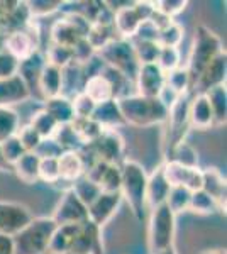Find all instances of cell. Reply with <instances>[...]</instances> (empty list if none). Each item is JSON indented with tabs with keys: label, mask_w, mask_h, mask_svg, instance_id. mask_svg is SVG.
<instances>
[{
	"label": "cell",
	"mask_w": 227,
	"mask_h": 254,
	"mask_svg": "<svg viewBox=\"0 0 227 254\" xmlns=\"http://www.w3.org/2000/svg\"><path fill=\"white\" fill-rule=\"evenodd\" d=\"M126 124L136 127H150L164 124L168 119V109L159 98H148L143 95H127L117 100Z\"/></svg>",
	"instance_id": "cell-1"
},
{
	"label": "cell",
	"mask_w": 227,
	"mask_h": 254,
	"mask_svg": "<svg viewBox=\"0 0 227 254\" xmlns=\"http://www.w3.org/2000/svg\"><path fill=\"white\" fill-rule=\"evenodd\" d=\"M122 183L121 195L126 200L129 208L139 222L146 217V187H148V173L138 161H126L121 165Z\"/></svg>",
	"instance_id": "cell-2"
},
{
	"label": "cell",
	"mask_w": 227,
	"mask_h": 254,
	"mask_svg": "<svg viewBox=\"0 0 227 254\" xmlns=\"http://www.w3.org/2000/svg\"><path fill=\"white\" fill-rule=\"evenodd\" d=\"M224 51L221 38L214 31H210L207 26L200 24L195 29V36H193L192 51H190V58L187 68L190 80H192V90L195 81L199 80L200 73L207 68V64L216 58L217 55Z\"/></svg>",
	"instance_id": "cell-3"
},
{
	"label": "cell",
	"mask_w": 227,
	"mask_h": 254,
	"mask_svg": "<svg viewBox=\"0 0 227 254\" xmlns=\"http://www.w3.org/2000/svg\"><path fill=\"white\" fill-rule=\"evenodd\" d=\"M58 225L51 217H34L26 227L20 229L14 241L15 254H44L48 253L51 237Z\"/></svg>",
	"instance_id": "cell-4"
},
{
	"label": "cell",
	"mask_w": 227,
	"mask_h": 254,
	"mask_svg": "<svg viewBox=\"0 0 227 254\" xmlns=\"http://www.w3.org/2000/svg\"><path fill=\"white\" fill-rule=\"evenodd\" d=\"M176 215L173 214L166 203L151 208L150 225H148V248L151 254H159L164 249L171 248L175 243Z\"/></svg>",
	"instance_id": "cell-5"
},
{
	"label": "cell",
	"mask_w": 227,
	"mask_h": 254,
	"mask_svg": "<svg viewBox=\"0 0 227 254\" xmlns=\"http://www.w3.org/2000/svg\"><path fill=\"white\" fill-rule=\"evenodd\" d=\"M98 58L104 61L105 66L115 69L121 75L126 76L127 80L134 81L138 69L141 64L138 63V58L134 55L133 43L129 39L115 38L110 41L109 44H105L100 51L97 53Z\"/></svg>",
	"instance_id": "cell-6"
},
{
	"label": "cell",
	"mask_w": 227,
	"mask_h": 254,
	"mask_svg": "<svg viewBox=\"0 0 227 254\" xmlns=\"http://www.w3.org/2000/svg\"><path fill=\"white\" fill-rule=\"evenodd\" d=\"M190 93H183L180 95L178 100L171 105V109L168 110V119H166V127L164 130V139H163V149H164V158L170 154V151L176 144H180L181 141H185L188 130H190V121H188V107H190Z\"/></svg>",
	"instance_id": "cell-7"
},
{
	"label": "cell",
	"mask_w": 227,
	"mask_h": 254,
	"mask_svg": "<svg viewBox=\"0 0 227 254\" xmlns=\"http://www.w3.org/2000/svg\"><path fill=\"white\" fill-rule=\"evenodd\" d=\"M86 146L92 149L97 161H104L107 165H119L124 159L126 144L121 134L114 129H105L97 141Z\"/></svg>",
	"instance_id": "cell-8"
},
{
	"label": "cell",
	"mask_w": 227,
	"mask_h": 254,
	"mask_svg": "<svg viewBox=\"0 0 227 254\" xmlns=\"http://www.w3.org/2000/svg\"><path fill=\"white\" fill-rule=\"evenodd\" d=\"M51 219L55 220L56 225H80L88 220V212L83 203L78 200V196L73 193L72 188H67L61 195Z\"/></svg>",
	"instance_id": "cell-9"
},
{
	"label": "cell",
	"mask_w": 227,
	"mask_h": 254,
	"mask_svg": "<svg viewBox=\"0 0 227 254\" xmlns=\"http://www.w3.org/2000/svg\"><path fill=\"white\" fill-rule=\"evenodd\" d=\"M34 219L29 207L17 202H0V234L15 236Z\"/></svg>",
	"instance_id": "cell-10"
},
{
	"label": "cell",
	"mask_w": 227,
	"mask_h": 254,
	"mask_svg": "<svg viewBox=\"0 0 227 254\" xmlns=\"http://www.w3.org/2000/svg\"><path fill=\"white\" fill-rule=\"evenodd\" d=\"M163 176L170 187H185L190 191L202 190V170L200 168H187L175 161H164L161 165Z\"/></svg>",
	"instance_id": "cell-11"
},
{
	"label": "cell",
	"mask_w": 227,
	"mask_h": 254,
	"mask_svg": "<svg viewBox=\"0 0 227 254\" xmlns=\"http://www.w3.org/2000/svg\"><path fill=\"white\" fill-rule=\"evenodd\" d=\"M38 43V34L32 31V26H27L26 29L12 31L9 34H5V38H3V51L12 55L15 60L22 61L29 58L31 55H34L36 51H39Z\"/></svg>",
	"instance_id": "cell-12"
},
{
	"label": "cell",
	"mask_w": 227,
	"mask_h": 254,
	"mask_svg": "<svg viewBox=\"0 0 227 254\" xmlns=\"http://www.w3.org/2000/svg\"><path fill=\"white\" fill-rule=\"evenodd\" d=\"M134 83L136 88H138V95L148 98H158L161 90L166 85V75L161 71L156 63L141 64L138 69Z\"/></svg>",
	"instance_id": "cell-13"
},
{
	"label": "cell",
	"mask_w": 227,
	"mask_h": 254,
	"mask_svg": "<svg viewBox=\"0 0 227 254\" xmlns=\"http://www.w3.org/2000/svg\"><path fill=\"white\" fill-rule=\"evenodd\" d=\"M68 253L75 254H104V241H102V229L86 220L80 225L75 241Z\"/></svg>",
	"instance_id": "cell-14"
},
{
	"label": "cell",
	"mask_w": 227,
	"mask_h": 254,
	"mask_svg": "<svg viewBox=\"0 0 227 254\" xmlns=\"http://www.w3.org/2000/svg\"><path fill=\"white\" fill-rule=\"evenodd\" d=\"M121 202H122L121 191H117V193H105V191H102L92 205L86 208L88 220L102 229L115 215V212L121 207Z\"/></svg>",
	"instance_id": "cell-15"
},
{
	"label": "cell",
	"mask_w": 227,
	"mask_h": 254,
	"mask_svg": "<svg viewBox=\"0 0 227 254\" xmlns=\"http://www.w3.org/2000/svg\"><path fill=\"white\" fill-rule=\"evenodd\" d=\"M46 56L41 51H36L34 55H31L29 58L19 61V69H17V76L24 81V85L27 87L31 97H38L41 100L39 95V78L41 73H43L44 66H46Z\"/></svg>",
	"instance_id": "cell-16"
},
{
	"label": "cell",
	"mask_w": 227,
	"mask_h": 254,
	"mask_svg": "<svg viewBox=\"0 0 227 254\" xmlns=\"http://www.w3.org/2000/svg\"><path fill=\"white\" fill-rule=\"evenodd\" d=\"M226 73H227V55L226 49L217 55L210 63L207 64V68L200 73L199 80L193 85V90L197 93H205L210 88L219 87V85H226Z\"/></svg>",
	"instance_id": "cell-17"
},
{
	"label": "cell",
	"mask_w": 227,
	"mask_h": 254,
	"mask_svg": "<svg viewBox=\"0 0 227 254\" xmlns=\"http://www.w3.org/2000/svg\"><path fill=\"white\" fill-rule=\"evenodd\" d=\"M202 190L212 196L217 202L219 212L226 214V195H227V183L226 178L217 168H207L202 170Z\"/></svg>",
	"instance_id": "cell-18"
},
{
	"label": "cell",
	"mask_w": 227,
	"mask_h": 254,
	"mask_svg": "<svg viewBox=\"0 0 227 254\" xmlns=\"http://www.w3.org/2000/svg\"><path fill=\"white\" fill-rule=\"evenodd\" d=\"M188 121L190 127H193V129L205 130L214 127V114L204 93H195V97L190 98Z\"/></svg>",
	"instance_id": "cell-19"
},
{
	"label": "cell",
	"mask_w": 227,
	"mask_h": 254,
	"mask_svg": "<svg viewBox=\"0 0 227 254\" xmlns=\"http://www.w3.org/2000/svg\"><path fill=\"white\" fill-rule=\"evenodd\" d=\"M31 98L27 87L17 75L7 80H0V107H12Z\"/></svg>",
	"instance_id": "cell-20"
},
{
	"label": "cell",
	"mask_w": 227,
	"mask_h": 254,
	"mask_svg": "<svg viewBox=\"0 0 227 254\" xmlns=\"http://www.w3.org/2000/svg\"><path fill=\"white\" fill-rule=\"evenodd\" d=\"M92 119L97 122L98 126L104 127V129H114L115 130L121 126H127L115 98H112V100H107V102H104V104L95 105Z\"/></svg>",
	"instance_id": "cell-21"
},
{
	"label": "cell",
	"mask_w": 227,
	"mask_h": 254,
	"mask_svg": "<svg viewBox=\"0 0 227 254\" xmlns=\"http://www.w3.org/2000/svg\"><path fill=\"white\" fill-rule=\"evenodd\" d=\"M58 170H60V182L67 183H75L85 175V166L78 151H63L58 158Z\"/></svg>",
	"instance_id": "cell-22"
},
{
	"label": "cell",
	"mask_w": 227,
	"mask_h": 254,
	"mask_svg": "<svg viewBox=\"0 0 227 254\" xmlns=\"http://www.w3.org/2000/svg\"><path fill=\"white\" fill-rule=\"evenodd\" d=\"M61 87H63V69L55 66V64L46 63L39 78V95L41 100L55 98L61 95Z\"/></svg>",
	"instance_id": "cell-23"
},
{
	"label": "cell",
	"mask_w": 227,
	"mask_h": 254,
	"mask_svg": "<svg viewBox=\"0 0 227 254\" xmlns=\"http://www.w3.org/2000/svg\"><path fill=\"white\" fill-rule=\"evenodd\" d=\"M170 185L164 180L161 166L154 170V173L148 176V187H146V205L156 208L166 202V196L170 193Z\"/></svg>",
	"instance_id": "cell-24"
},
{
	"label": "cell",
	"mask_w": 227,
	"mask_h": 254,
	"mask_svg": "<svg viewBox=\"0 0 227 254\" xmlns=\"http://www.w3.org/2000/svg\"><path fill=\"white\" fill-rule=\"evenodd\" d=\"M134 5V3H133ZM126 7V9L119 10L114 14V31L117 32V38L122 39H133L138 32L139 26H141V19L138 17L134 7Z\"/></svg>",
	"instance_id": "cell-25"
},
{
	"label": "cell",
	"mask_w": 227,
	"mask_h": 254,
	"mask_svg": "<svg viewBox=\"0 0 227 254\" xmlns=\"http://www.w3.org/2000/svg\"><path fill=\"white\" fill-rule=\"evenodd\" d=\"M83 93L93 104H104L107 100H112L114 97V88L112 83L107 80L105 75H95L86 78L83 85Z\"/></svg>",
	"instance_id": "cell-26"
},
{
	"label": "cell",
	"mask_w": 227,
	"mask_h": 254,
	"mask_svg": "<svg viewBox=\"0 0 227 254\" xmlns=\"http://www.w3.org/2000/svg\"><path fill=\"white\" fill-rule=\"evenodd\" d=\"M44 112H48L60 126L72 124L75 121V112H73L72 100L63 95H58L55 98H48L44 100Z\"/></svg>",
	"instance_id": "cell-27"
},
{
	"label": "cell",
	"mask_w": 227,
	"mask_h": 254,
	"mask_svg": "<svg viewBox=\"0 0 227 254\" xmlns=\"http://www.w3.org/2000/svg\"><path fill=\"white\" fill-rule=\"evenodd\" d=\"M81 38H85V36L67 17L56 20L51 27V41L53 44H58V46L73 48Z\"/></svg>",
	"instance_id": "cell-28"
},
{
	"label": "cell",
	"mask_w": 227,
	"mask_h": 254,
	"mask_svg": "<svg viewBox=\"0 0 227 254\" xmlns=\"http://www.w3.org/2000/svg\"><path fill=\"white\" fill-rule=\"evenodd\" d=\"M39 163L41 159L34 153H26L17 163H14L12 171L26 185H34L39 182Z\"/></svg>",
	"instance_id": "cell-29"
},
{
	"label": "cell",
	"mask_w": 227,
	"mask_h": 254,
	"mask_svg": "<svg viewBox=\"0 0 227 254\" xmlns=\"http://www.w3.org/2000/svg\"><path fill=\"white\" fill-rule=\"evenodd\" d=\"M207 97L210 109L214 114V127L226 126L227 121V90L226 85H219V87L210 88L209 92L204 93Z\"/></svg>",
	"instance_id": "cell-30"
},
{
	"label": "cell",
	"mask_w": 227,
	"mask_h": 254,
	"mask_svg": "<svg viewBox=\"0 0 227 254\" xmlns=\"http://www.w3.org/2000/svg\"><path fill=\"white\" fill-rule=\"evenodd\" d=\"M81 225V224H80ZM80 225H58L55 234L51 237V243H49V253L53 254H67L72 248L73 241H75V236L80 229Z\"/></svg>",
	"instance_id": "cell-31"
},
{
	"label": "cell",
	"mask_w": 227,
	"mask_h": 254,
	"mask_svg": "<svg viewBox=\"0 0 227 254\" xmlns=\"http://www.w3.org/2000/svg\"><path fill=\"white\" fill-rule=\"evenodd\" d=\"M164 161H175L187 168H199V154L193 149V146L185 139V141H181L180 144L173 147Z\"/></svg>",
	"instance_id": "cell-32"
},
{
	"label": "cell",
	"mask_w": 227,
	"mask_h": 254,
	"mask_svg": "<svg viewBox=\"0 0 227 254\" xmlns=\"http://www.w3.org/2000/svg\"><path fill=\"white\" fill-rule=\"evenodd\" d=\"M70 188H72L73 193L78 196V200H80L86 208L92 205L95 200H97V196L102 193L100 187H98L95 182H92L90 178H86L85 175L81 176V178H78Z\"/></svg>",
	"instance_id": "cell-33"
},
{
	"label": "cell",
	"mask_w": 227,
	"mask_h": 254,
	"mask_svg": "<svg viewBox=\"0 0 227 254\" xmlns=\"http://www.w3.org/2000/svg\"><path fill=\"white\" fill-rule=\"evenodd\" d=\"M72 126L83 146L95 142L98 137H100V134L105 130L104 127L98 126L93 119H75V121L72 122Z\"/></svg>",
	"instance_id": "cell-34"
},
{
	"label": "cell",
	"mask_w": 227,
	"mask_h": 254,
	"mask_svg": "<svg viewBox=\"0 0 227 254\" xmlns=\"http://www.w3.org/2000/svg\"><path fill=\"white\" fill-rule=\"evenodd\" d=\"M20 129V117L12 107H0V142L17 134Z\"/></svg>",
	"instance_id": "cell-35"
},
{
	"label": "cell",
	"mask_w": 227,
	"mask_h": 254,
	"mask_svg": "<svg viewBox=\"0 0 227 254\" xmlns=\"http://www.w3.org/2000/svg\"><path fill=\"white\" fill-rule=\"evenodd\" d=\"M29 126H31L32 129H34L36 132L39 134L41 139L53 137L56 134L58 127H60V124H58L55 119L49 116L48 112H44L43 109H41L39 112H36L34 116H32L31 122H29Z\"/></svg>",
	"instance_id": "cell-36"
},
{
	"label": "cell",
	"mask_w": 227,
	"mask_h": 254,
	"mask_svg": "<svg viewBox=\"0 0 227 254\" xmlns=\"http://www.w3.org/2000/svg\"><path fill=\"white\" fill-rule=\"evenodd\" d=\"M134 48V55L138 58L139 64H151L156 63L159 55L161 46L154 41H138V39H131Z\"/></svg>",
	"instance_id": "cell-37"
},
{
	"label": "cell",
	"mask_w": 227,
	"mask_h": 254,
	"mask_svg": "<svg viewBox=\"0 0 227 254\" xmlns=\"http://www.w3.org/2000/svg\"><path fill=\"white\" fill-rule=\"evenodd\" d=\"M188 210H192L193 214H199V215H210L214 212H219V207L212 196L205 193L204 190H199V191H192Z\"/></svg>",
	"instance_id": "cell-38"
},
{
	"label": "cell",
	"mask_w": 227,
	"mask_h": 254,
	"mask_svg": "<svg viewBox=\"0 0 227 254\" xmlns=\"http://www.w3.org/2000/svg\"><path fill=\"white\" fill-rule=\"evenodd\" d=\"M115 31L114 26H100V24H92L90 31L86 34V41L90 43V46L95 49V53H98L105 44H109L110 41L115 39Z\"/></svg>",
	"instance_id": "cell-39"
},
{
	"label": "cell",
	"mask_w": 227,
	"mask_h": 254,
	"mask_svg": "<svg viewBox=\"0 0 227 254\" xmlns=\"http://www.w3.org/2000/svg\"><path fill=\"white\" fill-rule=\"evenodd\" d=\"M190 196H192V191L187 190L185 187H171L164 203H166V207L170 208L173 214L178 215L181 212L188 210Z\"/></svg>",
	"instance_id": "cell-40"
},
{
	"label": "cell",
	"mask_w": 227,
	"mask_h": 254,
	"mask_svg": "<svg viewBox=\"0 0 227 254\" xmlns=\"http://www.w3.org/2000/svg\"><path fill=\"white\" fill-rule=\"evenodd\" d=\"M121 183H122V173H121V165H109L104 171L102 178L98 180V187L105 193H117L121 191Z\"/></svg>",
	"instance_id": "cell-41"
},
{
	"label": "cell",
	"mask_w": 227,
	"mask_h": 254,
	"mask_svg": "<svg viewBox=\"0 0 227 254\" xmlns=\"http://www.w3.org/2000/svg\"><path fill=\"white\" fill-rule=\"evenodd\" d=\"M53 139L61 146L63 151H78L81 146V141L80 137L76 136L75 129H73L72 124H67V126H60L56 130V134L53 136Z\"/></svg>",
	"instance_id": "cell-42"
},
{
	"label": "cell",
	"mask_w": 227,
	"mask_h": 254,
	"mask_svg": "<svg viewBox=\"0 0 227 254\" xmlns=\"http://www.w3.org/2000/svg\"><path fill=\"white\" fill-rule=\"evenodd\" d=\"M166 85L173 90V92L178 93V95L190 93V90H192V80H190L187 68L180 66V68H176V69H173V71L168 73Z\"/></svg>",
	"instance_id": "cell-43"
},
{
	"label": "cell",
	"mask_w": 227,
	"mask_h": 254,
	"mask_svg": "<svg viewBox=\"0 0 227 254\" xmlns=\"http://www.w3.org/2000/svg\"><path fill=\"white\" fill-rule=\"evenodd\" d=\"M181 39H183V27L175 20L164 26L158 34V44L161 48H178Z\"/></svg>",
	"instance_id": "cell-44"
},
{
	"label": "cell",
	"mask_w": 227,
	"mask_h": 254,
	"mask_svg": "<svg viewBox=\"0 0 227 254\" xmlns=\"http://www.w3.org/2000/svg\"><path fill=\"white\" fill-rule=\"evenodd\" d=\"M180 49L178 48H161L159 49V55L158 60H156V64L159 66L161 71L164 75H168L173 69L180 68Z\"/></svg>",
	"instance_id": "cell-45"
},
{
	"label": "cell",
	"mask_w": 227,
	"mask_h": 254,
	"mask_svg": "<svg viewBox=\"0 0 227 254\" xmlns=\"http://www.w3.org/2000/svg\"><path fill=\"white\" fill-rule=\"evenodd\" d=\"M46 61L49 64H55L58 68H67L70 63H73V53L72 48H65V46H58V44H51V48L48 49Z\"/></svg>",
	"instance_id": "cell-46"
},
{
	"label": "cell",
	"mask_w": 227,
	"mask_h": 254,
	"mask_svg": "<svg viewBox=\"0 0 227 254\" xmlns=\"http://www.w3.org/2000/svg\"><path fill=\"white\" fill-rule=\"evenodd\" d=\"M27 10L31 14L32 20L36 17H46L56 10H61L63 2L61 0H34V2H26Z\"/></svg>",
	"instance_id": "cell-47"
},
{
	"label": "cell",
	"mask_w": 227,
	"mask_h": 254,
	"mask_svg": "<svg viewBox=\"0 0 227 254\" xmlns=\"http://www.w3.org/2000/svg\"><path fill=\"white\" fill-rule=\"evenodd\" d=\"M0 147H2L3 159H5L10 166H14V163H17L19 159L26 154V149L20 144L17 136H12L9 139H5L3 142H0Z\"/></svg>",
	"instance_id": "cell-48"
},
{
	"label": "cell",
	"mask_w": 227,
	"mask_h": 254,
	"mask_svg": "<svg viewBox=\"0 0 227 254\" xmlns=\"http://www.w3.org/2000/svg\"><path fill=\"white\" fill-rule=\"evenodd\" d=\"M187 0H159V2H152V7H154V10L158 14L171 20L187 9Z\"/></svg>",
	"instance_id": "cell-49"
},
{
	"label": "cell",
	"mask_w": 227,
	"mask_h": 254,
	"mask_svg": "<svg viewBox=\"0 0 227 254\" xmlns=\"http://www.w3.org/2000/svg\"><path fill=\"white\" fill-rule=\"evenodd\" d=\"M39 182L55 185L60 182V170H58V159H41L39 163Z\"/></svg>",
	"instance_id": "cell-50"
},
{
	"label": "cell",
	"mask_w": 227,
	"mask_h": 254,
	"mask_svg": "<svg viewBox=\"0 0 227 254\" xmlns=\"http://www.w3.org/2000/svg\"><path fill=\"white\" fill-rule=\"evenodd\" d=\"M72 104H73V112H75V119H92L95 105H97L83 92L78 93L76 97H73Z\"/></svg>",
	"instance_id": "cell-51"
},
{
	"label": "cell",
	"mask_w": 227,
	"mask_h": 254,
	"mask_svg": "<svg viewBox=\"0 0 227 254\" xmlns=\"http://www.w3.org/2000/svg\"><path fill=\"white\" fill-rule=\"evenodd\" d=\"M15 136L19 137L20 144L24 146V149H26V153H34L36 147L39 146V142L43 141L39 134L36 132V130L32 129V127L29 126V124L20 127V129L17 130V134H15Z\"/></svg>",
	"instance_id": "cell-52"
},
{
	"label": "cell",
	"mask_w": 227,
	"mask_h": 254,
	"mask_svg": "<svg viewBox=\"0 0 227 254\" xmlns=\"http://www.w3.org/2000/svg\"><path fill=\"white\" fill-rule=\"evenodd\" d=\"M61 153H63V149H61V146L58 144L53 137L49 139H43V141L39 142V146L36 147L34 154L38 156L39 159H58L61 156Z\"/></svg>",
	"instance_id": "cell-53"
},
{
	"label": "cell",
	"mask_w": 227,
	"mask_h": 254,
	"mask_svg": "<svg viewBox=\"0 0 227 254\" xmlns=\"http://www.w3.org/2000/svg\"><path fill=\"white\" fill-rule=\"evenodd\" d=\"M72 53H73V63L76 64H83L86 63L88 60H92L97 53H95V49L90 46V43L86 41V38H81L75 46L72 48Z\"/></svg>",
	"instance_id": "cell-54"
},
{
	"label": "cell",
	"mask_w": 227,
	"mask_h": 254,
	"mask_svg": "<svg viewBox=\"0 0 227 254\" xmlns=\"http://www.w3.org/2000/svg\"><path fill=\"white\" fill-rule=\"evenodd\" d=\"M19 69V60L9 55L7 51L0 49V80H7L17 75Z\"/></svg>",
	"instance_id": "cell-55"
},
{
	"label": "cell",
	"mask_w": 227,
	"mask_h": 254,
	"mask_svg": "<svg viewBox=\"0 0 227 254\" xmlns=\"http://www.w3.org/2000/svg\"><path fill=\"white\" fill-rule=\"evenodd\" d=\"M134 10L138 14V17L141 19V22H146V20H151L152 14H154V7H152V2H134Z\"/></svg>",
	"instance_id": "cell-56"
},
{
	"label": "cell",
	"mask_w": 227,
	"mask_h": 254,
	"mask_svg": "<svg viewBox=\"0 0 227 254\" xmlns=\"http://www.w3.org/2000/svg\"><path fill=\"white\" fill-rule=\"evenodd\" d=\"M0 254H15L14 241H12L10 236L0 234Z\"/></svg>",
	"instance_id": "cell-57"
},
{
	"label": "cell",
	"mask_w": 227,
	"mask_h": 254,
	"mask_svg": "<svg viewBox=\"0 0 227 254\" xmlns=\"http://www.w3.org/2000/svg\"><path fill=\"white\" fill-rule=\"evenodd\" d=\"M0 171H12V166L5 161V159H3L2 147H0Z\"/></svg>",
	"instance_id": "cell-58"
},
{
	"label": "cell",
	"mask_w": 227,
	"mask_h": 254,
	"mask_svg": "<svg viewBox=\"0 0 227 254\" xmlns=\"http://www.w3.org/2000/svg\"><path fill=\"white\" fill-rule=\"evenodd\" d=\"M3 27H5V12L0 5V34H3Z\"/></svg>",
	"instance_id": "cell-59"
},
{
	"label": "cell",
	"mask_w": 227,
	"mask_h": 254,
	"mask_svg": "<svg viewBox=\"0 0 227 254\" xmlns=\"http://www.w3.org/2000/svg\"><path fill=\"white\" fill-rule=\"evenodd\" d=\"M200 254H226V249H210V251H202Z\"/></svg>",
	"instance_id": "cell-60"
},
{
	"label": "cell",
	"mask_w": 227,
	"mask_h": 254,
	"mask_svg": "<svg viewBox=\"0 0 227 254\" xmlns=\"http://www.w3.org/2000/svg\"><path fill=\"white\" fill-rule=\"evenodd\" d=\"M159 254H178V253H176V249H175V246H171V248H168V249H164V251H161Z\"/></svg>",
	"instance_id": "cell-61"
},
{
	"label": "cell",
	"mask_w": 227,
	"mask_h": 254,
	"mask_svg": "<svg viewBox=\"0 0 227 254\" xmlns=\"http://www.w3.org/2000/svg\"><path fill=\"white\" fill-rule=\"evenodd\" d=\"M44 254H53V253H49V251H48V253H44Z\"/></svg>",
	"instance_id": "cell-62"
},
{
	"label": "cell",
	"mask_w": 227,
	"mask_h": 254,
	"mask_svg": "<svg viewBox=\"0 0 227 254\" xmlns=\"http://www.w3.org/2000/svg\"><path fill=\"white\" fill-rule=\"evenodd\" d=\"M67 254H75V253H67Z\"/></svg>",
	"instance_id": "cell-63"
}]
</instances>
